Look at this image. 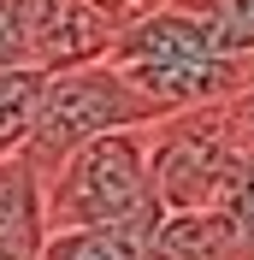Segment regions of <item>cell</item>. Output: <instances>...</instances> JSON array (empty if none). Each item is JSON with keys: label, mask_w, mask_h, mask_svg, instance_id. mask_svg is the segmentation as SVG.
I'll use <instances>...</instances> for the list:
<instances>
[{"label": "cell", "mask_w": 254, "mask_h": 260, "mask_svg": "<svg viewBox=\"0 0 254 260\" xmlns=\"http://www.w3.org/2000/svg\"><path fill=\"white\" fill-rule=\"evenodd\" d=\"M148 130H112L65 154L36 183L42 201V237L48 231H95V225H136L160 219L154 178H148Z\"/></svg>", "instance_id": "6da1fadb"}, {"label": "cell", "mask_w": 254, "mask_h": 260, "mask_svg": "<svg viewBox=\"0 0 254 260\" xmlns=\"http://www.w3.org/2000/svg\"><path fill=\"white\" fill-rule=\"evenodd\" d=\"M142 124H160V113L107 59L101 65H77V71H53V77L42 83V107H36L30 142H24L18 160H24V172L42 183L53 166H59L65 154H77L83 142L112 136V130H142Z\"/></svg>", "instance_id": "7a4b0ae2"}, {"label": "cell", "mask_w": 254, "mask_h": 260, "mask_svg": "<svg viewBox=\"0 0 254 260\" xmlns=\"http://www.w3.org/2000/svg\"><path fill=\"white\" fill-rule=\"evenodd\" d=\"M248 172L254 166H242L237 148L225 142L219 107L160 118L148 130V178H154L160 213H225Z\"/></svg>", "instance_id": "3957f363"}, {"label": "cell", "mask_w": 254, "mask_h": 260, "mask_svg": "<svg viewBox=\"0 0 254 260\" xmlns=\"http://www.w3.org/2000/svg\"><path fill=\"white\" fill-rule=\"evenodd\" d=\"M130 18L136 12L130 6H112V0H24L30 65L42 77L77 71V65H101Z\"/></svg>", "instance_id": "277c9868"}, {"label": "cell", "mask_w": 254, "mask_h": 260, "mask_svg": "<svg viewBox=\"0 0 254 260\" xmlns=\"http://www.w3.org/2000/svg\"><path fill=\"white\" fill-rule=\"evenodd\" d=\"M154 260H237V237L225 213H160L148 231Z\"/></svg>", "instance_id": "5b68a950"}, {"label": "cell", "mask_w": 254, "mask_h": 260, "mask_svg": "<svg viewBox=\"0 0 254 260\" xmlns=\"http://www.w3.org/2000/svg\"><path fill=\"white\" fill-rule=\"evenodd\" d=\"M148 231H154V219L95 225V231H48L36 260H148Z\"/></svg>", "instance_id": "8992f818"}, {"label": "cell", "mask_w": 254, "mask_h": 260, "mask_svg": "<svg viewBox=\"0 0 254 260\" xmlns=\"http://www.w3.org/2000/svg\"><path fill=\"white\" fill-rule=\"evenodd\" d=\"M0 243L6 248H42V201L24 160H0Z\"/></svg>", "instance_id": "52a82bcc"}, {"label": "cell", "mask_w": 254, "mask_h": 260, "mask_svg": "<svg viewBox=\"0 0 254 260\" xmlns=\"http://www.w3.org/2000/svg\"><path fill=\"white\" fill-rule=\"evenodd\" d=\"M42 71L36 65H12L0 71V160H18L24 142H30V124H36V107H42Z\"/></svg>", "instance_id": "ba28073f"}, {"label": "cell", "mask_w": 254, "mask_h": 260, "mask_svg": "<svg viewBox=\"0 0 254 260\" xmlns=\"http://www.w3.org/2000/svg\"><path fill=\"white\" fill-rule=\"evenodd\" d=\"M166 6V0H160ZM172 6H183V12H195L207 24V30L219 36L225 48L237 53H254V0H172Z\"/></svg>", "instance_id": "9c48e42d"}, {"label": "cell", "mask_w": 254, "mask_h": 260, "mask_svg": "<svg viewBox=\"0 0 254 260\" xmlns=\"http://www.w3.org/2000/svg\"><path fill=\"white\" fill-rule=\"evenodd\" d=\"M219 124H225V142L237 148V160L254 166V89L237 95V101H225V107H219Z\"/></svg>", "instance_id": "30bf717a"}, {"label": "cell", "mask_w": 254, "mask_h": 260, "mask_svg": "<svg viewBox=\"0 0 254 260\" xmlns=\"http://www.w3.org/2000/svg\"><path fill=\"white\" fill-rule=\"evenodd\" d=\"M30 65V36H24V0H0V71Z\"/></svg>", "instance_id": "8fae6325"}, {"label": "cell", "mask_w": 254, "mask_h": 260, "mask_svg": "<svg viewBox=\"0 0 254 260\" xmlns=\"http://www.w3.org/2000/svg\"><path fill=\"white\" fill-rule=\"evenodd\" d=\"M225 219H231V237H237V260H254V172L237 183Z\"/></svg>", "instance_id": "7c38bea8"}, {"label": "cell", "mask_w": 254, "mask_h": 260, "mask_svg": "<svg viewBox=\"0 0 254 260\" xmlns=\"http://www.w3.org/2000/svg\"><path fill=\"white\" fill-rule=\"evenodd\" d=\"M0 260H36V248H6L0 243Z\"/></svg>", "instance_id": "4fadbf2b"}, {"label": "cell", "mask_w": 254, "mask_h": 260, "mask_svg": "<svg viewBox=\"0 0 254 260\" xmlns=\"http://www.w3.org/2000/svg\"><path fill=\"white\" fill-rule=\"evenodd\" d=\"M112 6H130V12H142V6H148V0H112Z\"/></svg>", "instance_id": "5bb4252c"}, {"label": "cell", "mask_w": 254, "mask_h": 260, "mask_svg": "<svg viewBox=\"0 0 254 260\" xmlns=\"http://www.w3.org/2000/svg\"><path fill=\"white\" fill-rule=\"evenodd\" d=\"M148 260H154V254H148Z\"/></svg>", "instance_id": "9a60e30c"}]
</instances>
